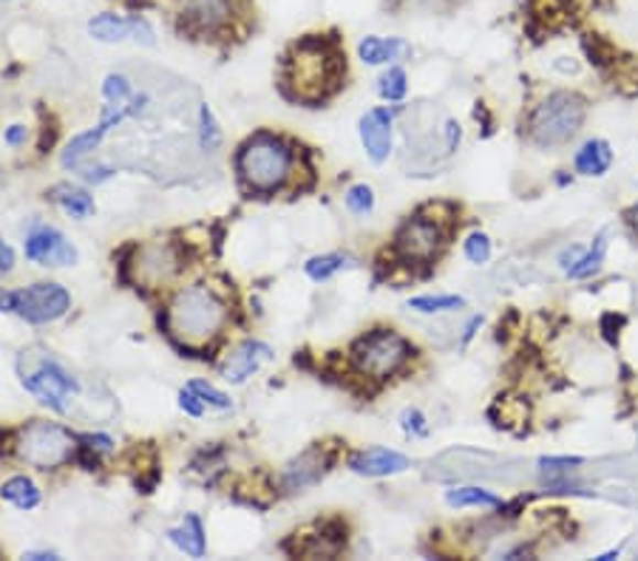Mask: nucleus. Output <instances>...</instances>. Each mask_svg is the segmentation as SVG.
<instances>
[{"label":"nucleus","mask_w":638,"mask_h":561,"mask_svg":"<svg viewBox=\"0 0 638 561\" xmlns=\"http://www.w3.org/2000/svg\"><path fill=\"white\" fill-rule=\"evenodd\" d=\"M227 321V306L207 287H187L173 298L167 310V330L187 346H202L219 335Z\"/></svg>","instance_id":"obj_1"},{"label":"nucleus","mask_w":638,"mask_h":561,"mask_svg":"<svg viewBox=\"0 0 638 561\" xmlns=\"http://www.w3.org/2000/svg\"><path fill=\"white\" fill-rule=\"evenodd\" d=\"M340 63L324 43H313L306 40L301 46H295L293 57L286 60L284 79L286 86L293 88L295 99L304 103H318L326 97V91L335 86L338 79Z\"/></svg>","instance_id":"obj_2"},{"label":"nucleus","mask_w":638,"mask_h":561,"mask_svg":"<svg viewBox=\"0 0 638 561\" xmlns=\"http://www.w3.org/2000/svg\"><path fill=\"white\" fill-rule=\"evenodd\" d=\"M21 384L32 397H37L43 406H48L57 414H66L72 397H77L80 384L77 377L46 352H23L21 357Z\"/></svg>","instance_id":"obj_3"},{"label":"nucleus","mask_w":638,"mask_h":561,"mask_svg":"<svg viewBox=\"0 0 638 561\" xmlns=\"http://www.w3.org/2000/svg\"><path fill=\"white\" fill-rule=\"evenodd\" d=\"M293 168V151L273 133H256L239 153V173L250 191L270 193L281 187Z\"/></svg>","instance_id":"obj_4"},{"label":"nucleus","mask_w":638,"mask_h":561,"mask_svg":"<svg viewBox=\"0 0 638 561\" xmlns=\"http://www.w3.org/2000/svg\"><path fill=\"white\" fill-rule=\"evenodd\" d=\"M74 449H77V436L61 423H46V420H34L26 429H21L18 443H14V454L41 471L66 465L74 456Z\"/></svg>","instance_id":"obj_5"},{"label":"nucleus","mask_w":638,"mask_h":561,"mask_svg":"<svg viewBox=\"0 0 638 561\" xmlns=\"http://www.w3.org/2000/svg\"><path fill=\"white\" fill-rule=\"evenodd\" d=\"M585 122V99L571 91H556L539 103L531 114V139L542 148L562 145Z\"/></svg>","instance_id":"obj_6"},{"label":"nucleus","mask_w":638,"mask_h":561,"mask_svg":"<svg viewBox=\"0 0 638 561\" xmlns=\"http://www.w3.org/2000/svg\"><path fill=\"white\" fill-rule=\"evenodd\" d=\"M409 355H412L409 341L392 330L369 332L353 346L355 369L366 377H375V380L394 375L409 360Z\"/></svg>","instance_id":"obj_7"},{"label":"nucleus","mask_w":638,"mask_h":561,"mask_svg":"<svg viewBox=\"0 0 638 561\" xmlns=\"http://www.w3.org/2000/svg\"><path fill=\"white\" fill-rule=\"evenodd\" d=\"M68 306H72V295L61 284H32L14 292V315L34 326L52 324L66 315Z\"/></svg>","instance_id":"obj_8"},{"label":"nucleus","mask_w":638,"mask_h":561,"mask_svg":"<svg viewBox=\"0 0 638 561\" xmlns=\"http://www.w3.org/2000/svg\"><path fill=\"white\" fill-rule=\"evenodd\" d=\"M440 245H443V230L437 222L425 216L409 218L394 238V247L405 261H429L437 256Z\"/></svg>","instance_id":"obj_9"},{"label":"nucleus","mask_w":638,"mask_h":561,"mask_svg":"<svg viewBox=\"0 0 638 561\" xmlns=\"http://www.w3.org/2000/svg\"><path fill=\"white\" fill-rule=\"evenodd\" d=\"M26 258L43 267L77 265V247L57 227L41 225L26 236Z\"/></svg>","instance_id":"obj_10"},{"label":"nucleus","mask_w":638,"mask_h":561,"mask_svg":"<svg viewBox=\"0 0 638 561\" xmlns=\"http://www.w3.org/2000/svg\"><path fill=\"white\" fill-rule=\"evenodd\" d=\"M128 114H131V108H126V106H108V111L102 114V119H100V126L91 128V131L77 133V137H74L72 142H68L66 151H63V157H61L63 168H72V171H80L83 162H86V157H91V153L97 151V148H100L102 139H106L108 133L113 131V128L120 126V122L128 117Z\"/></svg>","instance_id":"obj_11"},{"label":"nucleus","mask_w":638,"mask_h":561,"mask_svg":"<svg viewBox=\"0 0 638 561\" xmlns=\"http://www.w3.org/2000/svg\"><path fill=\"white\" fill-rule=\"evenodd\" d=\"M88 34L100 43H126V40H137L153 46V29L148 26L142 18H122V14L102 12L97 18L88 20Z\"/></svg>","instance_id":"obj_12"},{"label":"nucleus","mask_w":638,"mask_h":561,"mask_svg":"<svg viewBox=\"0 0 638 561\" xmlns=\"http://www.w3.org/2000/svg\"><path fill=\"white\" fill-rule=\"evenodd\" d=\"M360 142L372 162H386L392 153V111L389 108H372L360 117Z\"/></svg>","instance_id":"obj_13"},{"label":"nucleus","mask_w":638,"mask_h":561,"mask_svg":"<svg viewBox=\"0 0 638 561\" xmlns=\"http://www.w3.org/2000/svg\"><path fill=\"white\" fill-rule=\"evenodd\" d=\"M230 14H234V3H230V0H185L182 23L196 34H210L227 26Z\"/></svg>","instance_id":"obj_14"},{"label":"nucleus","mask_w":638,"mask_h":561,"mask_svg":"<svg viewBox=\"0 0 638 561\" xmlns=\"http://www.w3.org/2000/svg\"><path fill=\"white\" fill-rule=\"evenodd\" d=\"M349 468L360 476H392V474H403V471L412 468V460L400 451H389V449H366L358 451V454L349 460Z\"/></svg>","instance_id":"obj_15"},{"label":"nucleus","mask_w":638,"mask_h":561,"mask_svg":"<svg viewBox=\"0 0 638 561\" xmlns=\"http://www.w3.org/2000/svg\"><path fill=\"white\" fill-rule=\"evenodd\" d=\"M329 463H333V460L326 456V451L321 449V445L306 449L299 460H293V463L284 468V488L304 490L310 488V485L321 483V476L329 471Z\"/></svg>","instance_id":"obj_16"},{"label":"nucleus","mask_w":638,"mask_h":561,"mask_svg":"<svg viewBox=\"0 0 638 561\" xmlns=\"http://www.w3.org/2000/svg\"><path fill=\"white\" fill-rule=\"evenodd\" d=\"M267 360H273V349H270V346L261 344V341H245L225 364V380H230V384H245L247 377L259 371Z\"/></svg>","instance_id":"obj_17"},{"label":"nucleus","mask_w":638,"mask_h":561,"mask_svg":"<svg viewBox=\"0 0 638 561\" xmlns=\"http://www.w3.org/2000/svg\"><path fill=\"white\" fill-rule=\"evenodd\" d=\"M409 52L405 40L400 37H378V34H369V37L360 40L358 54L364 60L366 66H383V63H392V60H400Z\"/></svg>","instance_id":"obj_18"},{"label":"nucleus","mask_w":638,"mask_h":561,"mask_svg":"<svg viewBox=\"0 0 638 561\" xmlns=\"http://www.w3.org/2000/svg\"><path fill=\"white\" fill-rule=\"evenodd\" d=\"M573 165L582 176H605L613 165V151L605 139H591L585 145L578 148Z\"/></svg>","instance_id":"obj_19"},{"label":"nucleus","mask_w":638,"mask_h":561,"mask_svg":"<svg viewBox=\"0 0 638 561\" xmlns=\"http://www.w3.org/2000/svg\"><path fill=\"white\" fill-rule=\"evenodd\" d=\"M167 539H171L176 548L182 550L191 559H202L205 555V528H202L199 516H185V522L176 525V528L167 530Z\"/></svg>","instance_id":"obj_20"},{"label":"nucleus","mask_w":638,"mask_h":561,"mask_svg":"<svg viewBox=\"0 0 638 561\" xmlns=\"http://www.w3.org/2000/svg\"><path fill=\"white\" fill-rule=\"evenodd\" d=\"M0 499L21 510H34L41 505L43 494L29 476H12V479H7V483L0 485Z\"/></svg>","instance_id":"obj_21"},{"label":"nucleus","mask_w":638,"mask_h":561,"mask_svg":"<svg viewBox=\"0 0 638 561\" xmlns=\"http://www.w3.org/2000/svg\"><path fill=\"white\" fill-rule=\"evenodd\" d=\"M137 270L142 272L145 278H151V281H160V278H167L171 272L180 270V261H176V256H173L171 247H145L142 250V258L140 265H137Z\"/></svg>","instance_id":"obj_22"},{"label":"nucleus","mask_w":638,"mask_h":561,"mask_svg":"<svg viewBox=\"0 0 638 561\" xmlns=\"http://www.w3.org/2000/svg\"><path fill=\"white\" fill-rule=\"evenodd\" d=\"M52 202L54 205H61L68 216L74 218H88L94 213V198L88 196L86 191L74 185H57L52 191Z\"/></svg>","instance_id":"obj_23"},{"label":"nucleus","mask_w":638,"mask_h":561,"mask_svg":"<svg viewBox=\"0 0 638 561\" xmlns=\"http://www.w3.org/2000/svg\"><path fill=\"white\" fill-rule=\"evenodd\" d=\"M446 503L452 505V508H499L502 499H499L497 494H491V490L468 485V488L448 490Z\"/></svg>","instance_id":"obj_24"},{"label":"nucleus","mask_w":638,"mask_h":561,"mask_svg":"<svg viewBox=\"0 0 638 561\" xmlns=\"http://www.w3.org/2000/svg\"><path fill=\"white\" fill-rule=\"evenodd\" d=\"M607 236H610V233H607V230L598 233L596 241H593L591 250L582 252V256H578V261H576V265L571 267V270H567V276L576 278V281H582V278L596 276V272L602 270V261H605V252H607Z\"/></svg>","instance_id":"obj_25"},{"label":"nucleus","mask_w":638,"mask_h":561,"mask_svg":"<svg viewBox=\"0 0 638 561\" xmlns=\"http://www.w3.org/2000/svg\"><path fill=\"white\" fill-rule=\"evenodd\" d=\"M466 306L463 295H420L409 301V310L420 312V315H440V312H454Z\"/></svg>","instance_id":"obj_26"},{"label":"nucleus","mask_w":638,"mask_h":561,"mask_svg":"<svg viewBox=\"0 0 638 561\" xmlns=\"http://www.w3.org/2000/svg\"><path fill=\"white\" fill-rule=\"evenodd\" d=\"M349 265V258L340 256V252H326V256H315L310 258L304 265V272L313 281H329V278L335 276V272H340L344 267Z\"/></svg>","instance_id":"obj_27"},{"label":"nucleus","mask_w":638,"mask_h":561,"mask_svg":"<svg viewBox=\"0 0 638 561\" xmlns=\"http://www.w3.org/2000/svg\"><path fill=\"white\" fill-rule=\"evenodd\" d=\"M378 91H380V97L389 99V103H400V99L405 97V91H409L403 68L400 66L389 68V72L378 79Z\"/></svg>","instance_id":"obj_28"},{"label":"nucleus","mask_w":638,"mask_h":561,"mask_svg":"<svg viewBox=\"0 0 638 561\" xmlns=\"http://www.w3.org/2000/svg\"><path fill=\"white\" fill-rule=\"evenodd\" d=\"M199 145L205 151H216L221 145V128L207 106L199 108Z\"/></svg>","instance_id":"obj_29"},{"label":"nucleus","mask_w":638,"mask_h":561,"mask_svg":"<svg viewBox=\"0 0 638 561\" xmlns=\"http://www.w3.org/2000/svg\"><path fill=\"white\" fill-rule=\"evenodd\" d=\"M102 97L111 103V106H122V103H131V79L122 77V74H108L106 83H102Z\"/></svg>","instance_id":"obj_30"},{"label":"nucleus","mask_w":638,"mask_h":561,"mask_svg":"<svg viewBox=\"0 0 638 561\" xmlns=\"http://www.w3.org/2000/svg\"><path fill=\"white\" fill-rule=\"evenodd\" d=\"M344 202L355 216H366V213H372L375 207V191L369 185H355L346 191Z\"/></svg>","instance_id":"obj_31"},{"label":"nucleus","mask_w":638,"mask_h":561,"mask_svg":"<svg viewBox=\"0 0 638 561\" xmlns=\"http://www.w3.org/2000/svg\"><path fill=\"white\" fill-rule=\"evenodd\" d=\"M466 258L472 265H486L488 258H491V238L486 233H472L466 238Z\"/></svg>","instance_id":"obj_32"},{"label":"nucleus","mask_w":638,"mask_h":561,"mask_svg":"<svg viewBox=\"0 0 638 561\" xmlns=\"http://www.w3.org/2000/svg\"><path fill=\"white\" fill-rule=\"evenodd\" d=\"M191 386L196 395L202 397V403H207V406H213V409H219V411H227L230 409V397L225 395V391H219L216 386H210V384H205V380H193V384H187Z\"/></svg>","instance_id":"obj_33"},{"label":"nucleus","mask_w":638,"mask_h":561,"mask_svg":"<svg viewBox=\"0 0 638 561\" xmlns=\"http://www.w3.org/2000/svg\"><path fill=\"white\" fill-rule=\"evenodd\" d=\"M400 423H403V431L409 436H425V434H429L425 417L420 414L418 409H405L403 417H400Z\"/></svg>","instance_id":"obj_34"},{"label":"nucleus","mask_w":638,"mask_h":561,"mask_svg":"<svg viewBox=\"0 0 638 561\" xmlns=\"http://www.w3.org/2000/svg\"><path fill=\"white\" fill-rule=\"evenodd\" d=\"M180 409L185 411V414H191V417L205 414V403H202V397L196 395V391H193L191 386L180 391Z\"/></svg>","instance_id":"obj_35"},{"label":"nucleus","mask_w":638,"mask_h":561,"mask_svg":"<svg viewBox=\"0 0 638 561\" xmlns=\"http://www.w3.org/2000/svg\"><path fill=\"white\" fill-rule=\"evenodd\" d=\"M12 267H14V250L3 241V236H0V276L12 272Z\"/></svg>","instance_id":"obj_36"},{"label":"nucleus","mask_w":638,"mask_h":561,"mask_svg":"<svg viewBox=\"0 0 638 561\" xmlns=\"http://www.w3.org/2000/svg\"><path fill=\"white\" fill-rule=\"evenodd\" d=\"M3 139H7V145H12V148L23 145V142H26V128H23V126H12Z\"/></svg>","instance_id":"obj_37"},{"label":"nucleus","mask_w":638,"mask_h":561,"mask_svg":"<svg viewBox=\"0 0 638 561\" xmlns=\"http://www.w3.org/2000/svg\"><path fill=\"white\" fill-rule=\"evenodd\" d=\"M0 312H3V315H14V292L12 290H0Z\"/></svg>","instance_id":"obj_38"},{"label":"nucleus","mask_w":638,"mask_h":561,"mask_svg":"<svg viewBox=\"0 0 638 561\" xmlns=\"http://www.w3.org/2000/svg\"><path fill=\"white\" fill-rule=\"evenodd\" d=\"M23 559H32V561H46V559H57V553H52V550H29L26 555H23Z\"/></svg>","instance_id":"obj_39"},{"label":"nucleus","mask_w":638,"mask_h":561,"mask_svg":"<svg viewBox=\"0 0 638 561\" xmlns=\"http://www.w3.org/2000/svg\"><path fill=\"white\" fill-rule=\"evenodd\" d=\"M483 324V317H472V324L466 326V335H463V341H472V335H474V330H477V326Z\"/></svg>","instance_id":"obj_40"},{"label":"nucleus","mask_w":638,"mask_h":561,"mask_svg":"<svg viewBox=\"0 0 638 561\" xmlns=\"http://www.w3.org/2000/svg\"><path fill=\"white\" fill-rule=\"evenodd\" d=\"M627 218H630V227H632V233H636V236H638V205L632 207L630 213H627Z\"/></svg>","instance_id":"obj_41"}]
</instances>
